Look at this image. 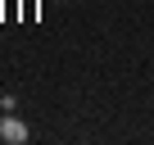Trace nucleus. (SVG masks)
<instances>
[{
	"instance_id": "f257e3e1",
	"label": "nucleus",
	"mask_w": 154,
	"mask_h": 145,
	"mask_svg": "<svg viewBox=\"0 0 154 145\" xmlns=\"http://www.w3.org/2000/svg\"><path fill=\"white\" fill-rule=\"evenodd\" d=\"M0 140H5V145H27L32 140V127L18 113H0Z\"/></svg>"
}]
</instances>
